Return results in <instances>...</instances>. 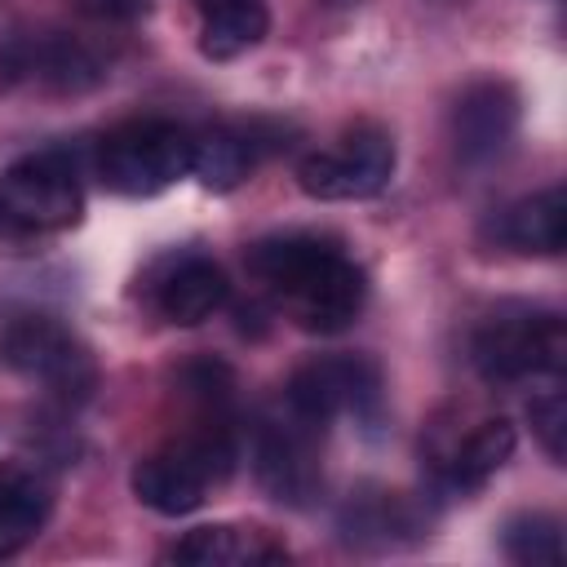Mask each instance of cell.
<instances>
[{
	"mask_svg": "<svg viewBox=\"0 0 567 567\" xmlns=\"http://www.w3.org/2000/svg\"><path fill=\"white\" fill-rule=\"evenodd\" d=\"M226 297H230L226 270L208 257H186L159 284V315L177 328H195V323L213 319L226 306Z\"/></svg>",
	"mask_w": 567,
	"mask_h": 567,
	"instance_id": "7c38bea8",
	"label": "cell"
},
{
	"mask_svg": "<svg viewBox=\"0 0 567 567\" xmlns=\"http://www.w3.org/2000/svg\"><path fill=\"white\" fill-rule=\"evenodd\" d=\"M195 137L173 120H133L102 142V182L120 195H155L190 173Z\"/></svg>",
	"mask_w": 567,
	"mask_h": 567,
	"instance_id": "3957f363",
	"label": "cell"
},
{
	"mask_svg": "<svg viewBox=\"0 0 567 567\" xmlns=\"http://www.w3.org/2000/svg\"><path fill=\"white\" fill-rule=\"evenodd\" d=\"M270 31V13L261 0H239V4H221L208 13L204 22V35H199V49L204 58L213 62H230V58H244L248 49H257Z\"/></svg>",
	"mask_w": 567,
	"mask_h": 567,
	"instance_id": "5bb4252c",
	"label": "cell"
},
{
	"mask_svg": "<svg viewBox=\"0 0 567 567\" xmlns=\"http://www.w3.org/2000/svg\"><path fill=\"white\" fill-rule=\"evenodd\" d=\"M563 359H567V332L558 315L496 310L474 332V368L487 381H523V377L558 372Z\"/></svg>",
	"mask_w": 567,
	"mask_h": 567,
	"instance_id": "277c9868",
	"label": "cell"
},
{
	"mask_svg": "<svg viewBox=\"0 0 567 567\" xmlns=\"http://www.w3.org/2000/svg\"><path fill=\"white\" fill-rule=\"evenodd\" d=\"M35 71H40V80L44 84H53V89H62V93H84V89H93L106 71H102V62L84 49V44H75V40H49L40 53H35Z\"/></svg>",
	"mask_w": 567,
	"mask_h": 567,
	"instance_id": "d6986e66",
	"label": "cell"
},
{
	"mask_svg": "<svg viewBox=\"0 0 567 567\" xmlns=\"http://www.w3.org/2000/svg\"><path fill=\"white\" fill-rule=\"evenodd\" d=\"M514 456V425L505 421V416H492V421H483L456 452H452V461H447V478H452V487H483L505 461Z\"/></svg>",
	"mask_w": 567,
	"mask_h": 567,
	"instance_id": "9a60e30c",
	"label": "cell"
},
{
	"mask_svg": "<svg viewBox=\"0 0 567 567\" xmlns=\"http://www.w3.org/2000/svg\"><path fill=\"white\" fill-rule=\"evenodd\" d=\"M501 235L518 252H545V257L563 252V244H567V195L558 186H549V190H536V195L518 199L501 217Z\"/></svg>",
	"mask_w": 567,
	"mask_h": 567,
	"instance_id": "4fadbf2b",
	"label": "cell"
},
{
	"mask_svg": "<svg viewBox=\"0 0 567 567\" xmlns=\"http://www.w3.org/2000/svg\"><path fill=\"white\" fill-rule=\"evenodd\" d=\"M80 208H84V195H80L75 168L53 151L27 155L0 173V235H13V239L53 235L75 226Z\"/></svg>",
	"mask_w": 567,
	"mask_h": 567,
	"instance_id": "7a4b0ae2",
	"label": "cell"
},
{
	"mask_svg": "<svg viewBox=\"0 0 567 567\" xmlns=\"http://www.w3.org/2000/svg\"><path fill=\"white\" fill-rule=\"evenodd\" d=\"M394 177V142L377 124L346 133L337 151H315L297 164V182L310 199H372Z\"/></svg>",
	"mask_w": 567,
	"mask_h": 567,
	"instance_id": "8992f818",
	"label": "cell"
},
{
	"mask_svg": "<svg viewBox=\"0 0 567 567\" xmlns=\"http://www.w3.org/2000/svg\"><path fill=\"white\" fill-rule=\"evenodd\" d=\"M252 275L306 332H341L368 301L363 270L319 235H279L252 248Z\"/></svg>",
	"mask_w": 567,
	"mask_h": 567,
	"instance_id": "6da1fadb",
	"label": "cell"
},
{
	"mask_svg": "<svg viewBox=\"0 0 567 567\" xmlns=\"http://www.w3.org/2000/svg\"><path fill=\"white\" fill-rule=\"evenodd\" d=\"M505 558L523 567H558L563 563V527L549 514H518L505 523Z\"/></svg>",
	"mask_w": 567,
	"mask_h": 567,
	"instance_id": "ac0fdd59",
	"label": "cell"
},
{
	"mask_svg": "<svg viewBox=\"0 0 567 567\" xmlns=\"http://www.w3.org/2000/svg\"><path fill=\"white\" fill-rule=\"evenodd\" d=\"M204 4V13H213V9H221V4H239V0H199Z\"/></svg>",
	"mask_w": 567,
	"mask_h": 567,
	"instance_id": "603a6c76",
	"label": "cell"
},
{
	"mask_svg": "<svg viewBox=\"0 0 567 567\" xmlns=\"http://www.w3.org/2000/svg\"><path fill=\"white\" fill-rule=\"evenodd\" d=\"M4 363L40 385H49L58 399H89L97 368L93 354L58 323L44 315H27L9 323L4 332Z\"/></svg>",
	"mask_w": 567,
	"mask_h": 567,
	"instance_id": "52a82bcc",
	"label": "cell"
},
{
	"mask_svg": "<svg viewBox=\"0 0 567 567\" xmlns=\"http://www.w3.org/2000/svg\"><path fill=\"white\" fill-rule=\"evenodd\" d=\"M204 492H208V474L182 452V447H168L159 456H146L133 465V496L164 514V518H177V514H190L204 505Z\"/></svg>",
	"mask_w": 567,
	"mask_h": 567,
	"instance_id": "8fae6325",
	"label": "cell"
},
{
	"mask_svg": "<svg viewBox=\"0 0 567 567\" xmlns=\"http://www.w3.org/2000/svg\"><path fill=\"white\" fill-rule=\"evenodd\" d=\"M514 133H518V93L505 80H483L461 93L452 111V137L465 164L496 159L514 142Z\"/></svg>",
	"mask_w": 567,
	"mask_h": 567,
	"instance_id": "9c48e42d",
	"label": "cell"
},
{
	"mask_svg": "<svg viewBox=\"0 0 567 567\" xmlns=\"http://www.w3.org/2000/svg\"><path fill=\"white\" fill-rule=\"evenodd\" d=\"M288 549L261 532V527H235V523H213L195 527L173 545V563L186 567H257V563H284Z\"/></svg>",
	"mask_w": 567,
	"mask_h": 567,
	"instance_id": "30bf717a",
	"label": "cell"
},
{
	"mask_svg": "<svg viewBox=\"0 0 567 567\" xmlns=\"http://www.w3.org/2000/svg\"><path fill=\"white\" fill-rule=\"evenodd\" d=\"M49 505H53L49 487L40 478H31V474L0 483V558L18 554L44 527Z\"/></svg>",
	"mask_w": 567,
	"mask_h": 567,
	"instance_id": "2e32d148",
	"label": "cell"
},
{
	"mask_svg": "<svg viewBox=\"0 0 567 567\" xmlns=\"http://www.w3.org/2000/svg\"><path fill=\"white\" fill-rule=\"evenodd\" d=\"M377 408H381V372L363 354L315 359L297 368L288 381V416L310 434H323L337 412H354L372 421Z\"/></svg>",
	"mask_w": 567,
	"mask_h": 567,
	"instance_id": "5b68a950",
	"label": "cell"
},
{
	"mask_svg": "<svg viewBox=\"0 0 567 567\" xmlns=\"http://www.w3.org/2000/svg\"><path fill=\"white\" fill-rule=\"evenodd\" d=\"M252 168V146L230 128H208L190 146V173L208 190H235Z\"/></svg>",
	"mask_w": 567,
	"mask_h": 567,
	"instance_id": "e0dca14e",
	"label": "cell"
},
{
	"mask_svg": "<svg viewBox=\"0 0 567 567\" xmlns=\"http://www.w3.org/2000/svg\"><path fill=\"white\" fill-rule=\"evenodd\" d=\"M257 483L279 505H306L319 492V461H315V434L288 416V425H261L252 447Z\"/></svg>",
	"mask_w": 567,
	"mask_h": 567,
	"instance_id": "ba28073f",
	"label": "cell"
},
{
	"mask_svg": "<svg viewBox=\"0 0 567 567\" xmlns=\"http://www.w3.org/2000/svg\"><path fill=\"white\" fill-rule=\"evenodd\" d=\"M527 416H532V430H536L540 447L549 452V461H563L567 456V443H563L567 439V399L558 390H549V394L532 399Z\"/></svg>",
	"mask_w": 567,
	"mask_h": 567,
	"instance_id": "ffe728a7",
	"label": "cell"
},
{
	"mask_svg": "<svg viewBox=\"0 0 567 567\" xmlns=\"http://www.w3.org/2000/svg\"><path fill=\"white\" fill-rule=\"evenodd\" d=\"M75 9L97 22H137L151 13V0H75Z\"/></svg>",
	"mask_w": 567,
	"mask_h": 567,
	"instance_id": "7402d4cb",
	"label": "cell"
},
{
	"mask_svg": "<svg viewBox=\"0 0 567 567\" xmlns=\"http://www.w3.org/2000/svg\"><path fill=\"white\" fill-rule=\"evenodd\" d=\"M182 385H186L190 399L217 408V403L230 399L235 381H230V368H221V363H190V368H182Z\"/></svg>",
	"mask_w": 567,
	"mask_h": 567,
	"instance_id": "44dd1931",
	"label": "cell"
}]
</instances>
